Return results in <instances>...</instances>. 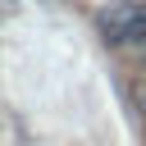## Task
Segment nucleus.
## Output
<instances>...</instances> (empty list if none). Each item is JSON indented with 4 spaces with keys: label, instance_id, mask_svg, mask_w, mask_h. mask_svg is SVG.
<instances>
[{
    "label": "nucleus",
    "instance_id": "1",
    "mask_svg": "<svg viewBox=\"0 0 146 146\" xmlns=\"http://www.w3.org/2000/svg\"><path fill=\"white\" fill-rule=\"evenodd\" d=\"M96 32L105 46L146 59V0H110L96 9Z\"/></svg>",
    "mask_w": 146,
    "mask_h": 146
}]
</instances>
